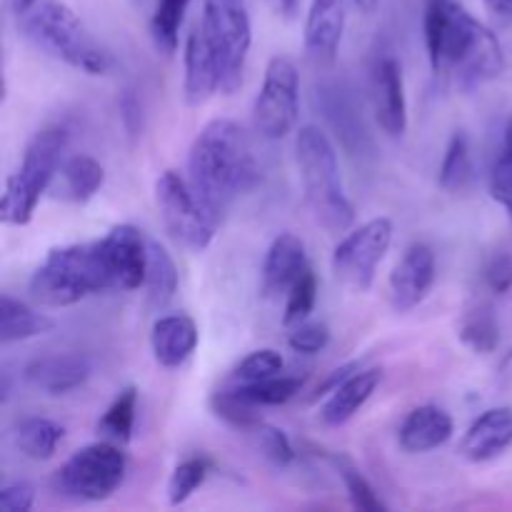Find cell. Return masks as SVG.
<instances>
[{
  "label": "cell",
  "instance_id": "obj_9",
  "mask_svg": "<svg viewBox=\"0 0 512 512\" xmlns=\"http://www.w3.org/2000/svg\"><path fill=\"white\" fill-rule=\"evenodd\" d=\"M155 205L170 238L185 250L203 253L213 243L220 223L205 210L193 185L175 170H165L155 180Z\"/></svg>",
  "mask_w": 512,
  "mask_h": 512
},
{
  "label": "cell",
  "instance_id": "obj_12",
  "mask_svg": "<svg viewBox=\"0 0 512 512\" xmlns=\"http://www.w3.org/2000/svg\"><path fill=\"white\" fill-rule=\"evenodd\" d=\"M98 243L113 290H138L140 285H145L150 240H145L135 225H113Z\"/></svg>",
  "mask_w": 512,
  "mask_h": 512
},
{
  "label": "cell",
  "instance_id": "obj_1",
  "mask_svg": "<svg viewBox=\"0 0 512 512\" xmlns=\"http://www.w3.org/2000/svg\"><path fill=\"white\" fill-rule=\"evenodd\" d=\"M188 180L218 223H223L240 195L260 183L253 145L235 120L213 118L195 135L188 155Z\"/></svg>",
  "mask_w": 512,
  "mask_h": 512
},
{
  "label": "cell",
  "instance_id": "obj_36",
  "mask_svg": "<svg viewBox=\"0 0 512 512\" xmlns=\"http://www.w3.org/2000/svg\"><path fill=\"white\" fill-rule=\"evenodd\" d=\"M285 360L278 350L273 348H263L250 353L248 358L240 360L238 368L233 370V383L235 385H250V383H260V380L275 378V375L283 373Z\"/></svg>",
  "mask_w": 512,
  "mask_h": 512
},
{
  "label": "cell",
  "instance_id": "obj_39",
  "mask_svg": "<svg viewBox=\"0 0 512 512\" xmlns=\"http://www.w3.org/2000/svg\"><path fill=\"white\" fill-rule=\"evenodd\" d=\"M490 195L508 213L512 223V153L508 150H503V155L495 160L493 173H490Z\"/></svg>",
  "mask_w": 512,
  "mask_h": 512
},
{
  "label": "cell",
  "instance_id": "obj_30",
  "mask_svg": "<svg viewBox=\"0 0 512 512\" xmlns=\"http://www.w3.org/2000/svg\"><path fill=\"white\" fill-rule=\"evenodd\" d=\"M135 415H138V388L128 385L108 405V410L100 418L98 430L115 443H130L135 430Z\"/></svg>",
  "mask_w": 512,
  "mask_h": 512
},
{
  "label": "cell",
  "instance_id": "obj_6",
  "mask_svg": "<svg viewBox=\"0 0 512 512\" xmlns=\"http://www.w3.org/2000/svg\"><path fill=\"white\" fill-rule=\"evenodd\" d=\"M68 148V130L60 125L38 130L25 148L15 173L5 180L0 198V218L5 225H28L45 190L63 165Z\"/></svg>",
  "mask_w": 512,
  "mask_h": 512
},
{
  "label": "cell",
  "instance_id": "obj_44",
  "mask_svg": "<svg viewBox=\"0 0 512 512\" xmlns=\"http://www.w3.org/2000/svg\"><path fill=\"white\" fill-rule=\"evenodd\" d=\"M273 5L283 18H295V13L300 8V0H273Z\"/></svg>",
  "mask_w": 512,
  "mask_h": 512
},
{
  "label": "cell",
  "instance_id": "obj_45",
  "mask_svg": "<svg viewBox=\"0 0 512 512\" xmlns=\"http://www.w3.org/2000/svg\"><path fill=\"white\" fill-rule=\"evenodd\" d=\"M353 3L358 5V10H360V13L370 15V13H375V10H378L380 0H353Z\"/></svg>",
  "mask_w": 512,
  "mask_h": 512
},
{
  "label": "cell",
  "instance_id": "obj_11",
  "mask_svg": "<svg viewBox=\"0 0 512 512\" xmlns=\"http://www.w3.org/2000/svg\"><path fill=\"white\" fill-rule=\"evenodd\" d=\"M255 128L268 140H280L298 125L300 73L288 55H273L253 105Z\"/></svg>",
  "mask_w": 512,
  "mask_h": 512
},
{
  "label": "cell",
  "instance_id": "obj_14",
  "mask_svg": "<svg viewBox=\"0 0 512 512\" xmlns=\"http://www.w3.org/2000/svg\"><path fill=\"white\" fill-rule=\"evenodd\" d=\"M308 268V253H305L303 240L295 233H280L265 253L263 270H260V293L265 298L288 295L295 280Z\"/></svg>",
  "mask_w": 512,
  "mask_h": 512
},
{
  "label": "cell",
  "instance_id": "obj_24",
  "mask_svg": "<svg viewBox=\"0 0 512 512\" xmlns=\"http://www.w3.org/2000/svg\"><path fill=\"white\" fill-rule=\"evenodd\" d=\"M60 180H63V195L73 203H88L105 185V168L93 155H70L60 165Z\"/></svg>",
  "mask_w": 512,
  "mask_h": 512
},
{
  "label": "cell",
  "instance_id": "obj_43",
  "mask_svg": "<svg viewBox=\"0 0 512 512\" xmlns=\"http://www.w3.org/2000/svg\"><path fill=\"white\" fill-rule=\"evenodd\" d=\"M485 5H488L495 18L512 23V0H485Z\"/></svg>",
  "mask_w": 512,
  "mask_h": 512
},
{
  "label": "cell",
  "instance_id": "obj_22",
  "mask_svg": "<svg viewBox=\"0 0 512 512\" xmlns=\"http://www.w3.org/2000/svg\"><path fill=\"white\" fill-rule=\"evenodd\" d=\"M380 383H383V370L358 368L333 393H328V400L320 408V420L330 428H340V425L350 423L368 405V400L373 398Z\"/></svg>",
  "mask_w": 512,
  "mask_h": 512
},
{
  "label": "cell",
  "instance_id": "obj_25",
  "mask_svg": "<svg viewBox=\"0 0 512 512\" xmlns=\"http://www.w3.org/2000/svg\"><path fill=\"white\" fill-rule=\"evenodd\" d=\"M63 435V425H58L55 420L30 415V418H23L13 428V443L25 458L50 460L55 455V450H58Z\"/></svg>",
  "mask_w": 512,
  "mask_h": 512
},
{
  "label": "cell",
  "instance_id": "obj_32",
  "mask_svg": "<svg viewBox=\"0 0 512 512\" xmlns=\"http://www.w3.org/2000/svg\"><path fill=\"white\" fill-rule=\"evenodd\" d=\"M248 435L253 438L255 448L260 450V455H263L270 465H275V468H280V470L288 468V465H293L295 448L283 430L275 428V425H270V423H265V420H260V423H255L253 428L248 430Z\"/></svg>",
  "mask_w": 512,
  "mask_h": 512
},
{
  "label": "cell",
  "instance_id": "obj_40",
  "mask_svg": "<svg viewBox=\"0 0 512 512\" xmlns=\"http://www.w3.org/2000/svg\"><path fill=\"white\" fill-rule=\"evenodd\" d=\"M485 285H488L493 293L505 295L512 290V255L510 253H495L493 258L485 263L483 270Z\"/></svg>",
  "mask_w": 512,
  "mask_h": 512
},
{
  "label": "cell",
  "instance_id": "obj_33",
  "mask_svg": "<svg viewBox=\"0 0 512 512\" xmlns=\"http://www.w3.org/2000/svg\"><path fill=\"white\" fill-rule=\"evenodd\" d=\"M315 303H318V275L313 273V268H308L298 280H295V285L288 290V295H285L283 325L293 328V325L308 320Z\"/></svg>",
  "mask_w": 512,
  "mask_h": 512
},
{
  "label": "cell",
  "instance_id": "obj_5",
  "mask_svg": "<svg viewBox=\"0 0 512 512\" xmlns=\"http://www.w3.org/2000/svg\"><path fill=\"white\" fill-rule=\"evenodd\" d=\"M30 298L45 308H70L103 290H113L100 243L53 248L30 275Z\"/></svg>",
  "mask_w": 512,
  "mask_h": 512
},
{
  "label": "cell",
  "instance_id": "obj_7",
  "mask_svg": "<svg viewBox=\"0 0 512 512\" xmlns=\"http://www.w3.org/2000/svg\"><path fill=\"white\" fill-rule=\"evenodd\" d=\"M200 28L218 60L220 93L233 95L243 85L253 45V25L245 0H205Z\"/></svg>",
  "mask_w": 512,
  "mask_h": 512
},
{
  "label": "cell",
  "instance_id": "obj_18",
  "mask_svg": "<svg viewBox=\"0 0 512 512\" xmlns=\"http://www.w3.org/2000/svg\"><path fill=\"white\" fill-rule=\"evenodd\" d=\"M453 433V415L440 405L428 403L410 410L398 430V443L408 455H423L443 448L453 438Z\"/></svg>",
  "mask_w": 512,
  "mask_h": 512
},
{
  "label": "cell",
  "instance_id": "obj_26",
  "mask_svg": "<svg viewBox=\"0 0 512 512\" xmlns=\"http://www.w3.org/2000/svg\"><path fill=\"white\" fill-rule=\"evenodd\" d=\"M180 285V273L175 258L158 243H148V270H145V290L153 308H165L175 298Z\"/></svg>",
  "mask_w": 512,
  "mask_h": 512
},
{
  "label": "cell",
  "instance_id": "obj_4",
  "mask_svg": "<svg viewBox=\"0 0 512 512\" xmlns=\"http://www.w3.org/2000/svg\"><path fill=\"white\" fill-rule=\"evenodd\" d=\"M295 163H298L303 193L315 220L328 233H345L355 220V208L345 193L340 175L338 150L318 125H303L295 135Z\"/></svg>",
  "mask_w": 512,
  "mask_h": 512
},
{
  "label": "cell",
  "instance_id": "obj_15",
  "mask_svg": "<svg viewBox=\"0 0 512 512\" xmlns=\"http://www.w3.org/2000/svg\"><path fill=\"white\" fill-rule=\"evenodd\" d=\"M512 448V408H490L470 423L460 438L458 453L470 463H490Z\"/></svg>",
  "mask_w": 512,
  "mask_h": 512
},
{
  "label": "cell",
  "instance_id": "obj_41",
  "mask_svg": "<svg viewBox=\"0 0 512 512\" xmlns=\"http://www.w3.org/2000/svg\"><path fill=\"white\" fill-rule=\"evenodd\" d=\"M35 505V488L25 480L8 483L0 488V510L3 512H30Z\"/></svg>",
  "mask_w": 512,
  "mask_h": 512
},
{
  "label": "cell",
  "instance_id": "obj_47",
  "mask_svg": "<svg viewBox=\"0 0 512 512\" xmlns=\"http://www.w3.org/2000/svg\"><path fill=\"white\" fill-rule=\"evenodd\" d=\"M505 150L512 153V120L508 123V128H505Z\"/></svg>",
  "mask_w": 512,
  "mask_h": 512
},
{
  "label": "cell",
  "instance_id": "obj_16",
  "mask_svg": "<svg viewBox=\"0 0 512 512\" xmlns=\"http://www.w3.org/2000/svg\"><path fill=\"white\" fill-rule=\"evenodd\" d=\"M373 90L378 125L383 128V133L398 138L408 128V98H405L403 68H400L398 58L385 55V58L378 60L373 75Z\"/></svg>",
  "mask_w": 512,
  "mask_h": 512
},
{
  "label": "cell",
  "instance_id": "obj_23",
  "mask_svg": "<svg viewBox=\"0 0 512 512\" xmlns=\"http://www.w3.org/2000/svg\"><path fill=\"white\" fill-rule=\"evenodd\" d=\"M55 328L53 320L48 315L38 313L23 300L13 298L5 293L0 298V343H20V340L38 338V335L50 333Z\"/></svg>",
  "mask_w": 512,
  "mask_h": 512
},
{
  "label": "cell",
  "instance_id": "obj_2",
  "mask_svg": "<svg viewBox=\"0 0 512 512\" xmlns=\"http://www.w3.org/2000/svg\"><path fill=\"white\" fill-rule=\"evenodd\" d=\"M425 45L435 73H453L463 90L498 78L505 68L498 35L455 0H428Z\"/></svg>",
  "mask_w": 512,
  "mask_h": 512
},
{
  "label": "cell",
  "instance_id": "obj_28",
  "mask_svg": "<svg viewBox=\"0 0 512 512\" xmlns=\"http://www.w3.org/2000/svg\"><path fill=\"white\" fill-rule=\"evenodd\" d=\"M473 178V155H470L468 133L458 130L445 148L443 163H440L438 183L448 193H460Z\"/></svg>",
  "mask_w": 512,
  "mask_h": 512
},
{
  "label": "cell",
  "instance_id": "obj_27",
  "mask_svg": "<svg viewBox=\"0 0 512 512\" xmlns=\"http://www.w3.org/2000/svg\"><path fill=\"white\" fill-rule=\"evenodd\" d=\"M458 335L460 340L473 350V353L478 355L495 353L500 345V323L493 305L478 303L475 308H470L468 313L463 315V323H460Z\"/></svg>",
  "mask_w": 512,
  "mask_h": 512
},
{
  "label": "cell",
  "instance_id": "obj_29",
  "mask_svg": "<svg viewBox=\"0 0 512 512\" xmlns=\"http://www.w3.org/2000/svg\"><path fill=\"white\" fill-rule=\"evenodd\" d=\"M190 0H155L153 18H150V35L155 48L163 55H173L180 43V25L188 13Z\"/></svg>",
  "mask_w": 512,
  "mask_h": 512
},
{
  "label": "cell",
  "instance_id": "obj_37",
  "mask_svg": "<svg viewBox=\"0 0 512 512\" xmlns=\"http://www.w3.org/2000/svg\"><path fill=\"white\" fill-rule=\"evenodd\" d=\"M338 468H340V475H343V483H345V490H348V498L350 503H353V508L363 510V512H385L383 500L378 498V493H375L373 485L368 483V478H365L360 470H355L353 465L348 463H340L338 460Z\"/></svg>",
  "mask_w": 512,
  "mask_h": 512
},
{
  "label": "cell",
  "instance_id": "obj_8",
  "mask_svg": "<svg viewBox=\"0 0 512 512\" xmlns=\"http://www.w3.org/2000/svg\"><path fill=\"white\" fill-rule=\"evenodd\" d=\"M128 473V458L115 443H90L75 450L58 473L53 475V488L58 495L73 500H108L123 485Z\"/></svg>",
  "mask_w": 512,
  "mask_h": 512
},
{
  "label": "cell",
  "instance_id": "obj_46",
  "mask_svg": "<svg viewBox=\"0 0 512 512\" xmlns=\"http://www.w3.org/2000/svg\"><path fill=\"white\" fill-rule=\"evenodd\" d=\"M5 3H8V8L13 10L15 15H18V13H23V10L28 8V5L33 3V0H5Z\"/></svg>",
  "mask_w": 512,
  "mask_h": 512
},
{
  "label": "cell",
  "instance_id": "obj_13",
  "mask_svg": "<svg viewBox=\"0 0 512 512\" xmlns=\"http://www.w3.org/2000/svg\"><path fill=\"white\" fill-rule=\"evenodd\" d=\"M438 275V263L430 245L415 243L405 250L390 273V305L395 313H410L430 295Z\"/></svg>",
  "mask_w": 512,
  "mask_h": 512
},
{
  "label": "cell",
  "instance_id": "obj_21",
  "mask_svg": "<svg viewBox=\"0 0 512 512\" xmlns=\"http://www.w3.org/2000/svg\"><path fill=\"white\" fill-rule=\"evenodd\" d=\"M150 348H153L155 363L168 370L180 368L198 348V325L185 313L163 315L155 320L150 330Z\"/></svg>",
  "mask_w": 512,
  "mask_h": 512
},
{
  "label": "cell",
  "instance_id": "obj_35",
  "mask_svg": "<svg viewBox=\"0 0 512 512\" xmlns=\"http://www.w3.org/2000/svg\"><path fill=\"white\" fill-rule=\"evenodd\" d=\"M210 408H213V413L218 415L220 420H225L228 425H233L235 430H243V433H248L255 423H260V420H263L258 415V408H255V405H250L248 400L240 398V395L235 393V388L215 393L213 400H210Z\"/></svg>",
  "mask_w": 512,
  "mask_h": 512
},
{
  "label": "cell",
  "instance_id": "obj_3",
  "mask_svg": "<svg viewBox=\"0 0 512 512\" xmlns=\"http://www.w3.org/2000/svg\"><path fill=\"white\" fill-rule=\"evenodd\" d=\"M25 38L53 58L85 75H105L113 68V55L85 28L80 15L63 0H33L15 15Z\"/></svg>",
  "mask_w": 512,
  "mask_h": 512
},
{
  "label": "cell",
  "instance_id": "obj_10",
  "mask_svg": "<svg viewBox=\"0 0 512 512\" xmlns=\"http://www.w3.org/2000/svg\"><path fill=\"white\" fill-rule=\"evenodd\" d=\"M393 220L380 215L350 230L333 250V273L345 288L365 293L373 288L378 265L393 245Z\"/></svg>",
  "mask_w": 512,
  "mask_h": 512
},
{
  "label": "cell",
  "instance_id": "obj_42",
  "mask_svg": "<svg viewBox=\"0 0 512 512\" xmlns=\"http://www.w3.org/2000/svg\"><path fill=\"white\" fill-rule=\"evenodd\" d=\"M120 118H123L125 130L130 135H138L140 128H143V108H140V100L133 90H128L120 100Z\"/></svg>",
  "mask_w": 512,
  "mask_h": 512
},
{
  "label": "cell",
  "instance_id": "obj_38",
  "mask_svg": "<svg viewBox=\"0 0 512 512\" xmlns=\"http://www.w3.org/2000/svg\"><path fill=\"white\" fill-rule=\"evenodd\" d=\"M330 343V328L318 320H303V323L293 325L288 335V345L293 353L300 355H315L320 350L328 348Z\"/></svg>",
  "mask_w": 512,
  "mask_h": 512
},
{
  "label": "cell",
  "instance_id": "obj_19",
  "mask_svg": "<svg viewBox=\"0 0 512 512\" xmlns=\"http://www.w3.org/2000/svg\"><path fill=\"white\" fill-rule=\"evenodd\" d=\"M185 103L200 108L220 93V70L203 28H193L185 40Z\"/></svg>",
  "mask_w": 512,
  "mask_h": 512
},
{
  "label": "cell",
  "instance_id": "obj_17",
  "mask_svg": "<svg viewBox=\"0 0 512 512\" xmlns=\"http://www.w3.org/2000/svg\"><path fill=\"white\" fill-rule=\"evenodd\" d=\"M93 373V363L88 355L63 353V355H45V358L33 360L25 368V383L38 388L45 395H68L85 385V380Z\"/></svg>",
  "mask_w": 512,
  "mask_h": 512
},
{
  "label": "cell",
  "instance_id": "obj_31",
  "mask_svg": "<svg viewBox=\"0 0 512 512\" xmlns=\"http://www.w3.org/2000/svg\"><path fill=\"white\" fill-rule=\"evenodd\" d=\"M303 390V378L295 375H275V378L260 380V383L250 385H235V393L243 400H248L255 408H275V405H285L293 400L295 395Z\"/></svg>",
  "mask_w": 512,
  "mask_h": 512
},
{
  "label": "cell",
  "instance_id": "obj_20",
  "mask_svg": "<svg viewBox=\"0 0 512 512\" xmlns=\"http://www.w3.org/2000/svg\"><path fill=\"white\" fill-rule=\"evenodd\" d=\"M345 33V0H313L305 18V50L320 65L333 63Z\"/></svg>",
  "mask_w": 512,
  "mask_h": 512
},
{
  "label": "cell",
  "instance_id": "obj_34",
  "mask_svg": "<svg viewBox=\"0 0 512 512\" xmlns=\"http://www.w3.org/2000/svg\"><path fill=\"white\" fill-rule=\"evenodd\" d=\"M210 463L205 458H188L175 465L168 480V503L183 505L193 498L195 490L208 480Z\"/></svg>",
  "mask_w": 512,
  "mask_h": 512
}]
</instances>
